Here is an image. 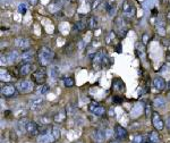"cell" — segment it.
Masks as SVG:
<instances>
[{
  "label": "cell",
  "instance_id": "obj_41",
  "mask_svg": "<svg viewBox=\"0 0 170 143\" xmlns=\"http://www.w3.org/2000/svg\"><path fill=\"white\" fill-rule=\"evenodd\" d=\"M167 59H168V60H170V56H169V57H167Z\"/></svg>",
  "mask_w": 170,
  "mask_h": 143
},
{
  "label": "cell",
  "instance_id": "obj_4",
  "mask_svg": "<svg viewBox=\"0 0 170 143\" xmlns=\"http://www.w3.org/2000/svg\"><path fill=\"white\" fill-rule=\"evenodd\" d=\"M33 88H34V84L31 81H22L17 84V90L21 93H28L33 90Z\"/></svg>",
  "mask_w": 170,
  "mask_h": 143
},
{
  "label": "cell",
  "instance_id": "obj_20",
  "mask_svg": "<svg viewBox=\"0 0 170 143\" xmlns=\"http://www.w3.org/2000/svg\"><path fill=\"white\" fill-rule=\"evenodd\" d=\"M87 26L90 28H95L98 26V18L95 16H91L89 19H87Z\"/></svg>",
  "mask_w": 170,
  "mask_h": 143
},
{
  "label": "cell",
  "instance_id": "obj_5",
  "mask_svg": "<svg viewBox=\"0 0 170 143\" xmlns=\"http://www.w3.org/2000/svg\"><path fill=\"white\" fill-rule=\"evenodd\" d=\"M151 118H152V124H153V126L156 127V130L162 131L164 128V123H163L161 116L158 114L157 111H153V113H152V117Z\"/></svg>",
  "mask_w": 170,
  "mask_h": 143
},
{
  "label": "cell",
  "instance_id": "obj_11",
  "mask_svg": "<svg viewBox=\"0 0 170 143\" xmlns=\"http://www.w3.org/2000/svg\"><path fill=\"white\" fill-rule=\"evenodd\" d=\"M153 85L158 91H163L166 89V82L162 77H156L153 81Z\"/></svg>",
  "mask_w": 170,
  "mask_h": 143
},
{
  "label": "cell",
  "instance_id": "obj_17",
  "mask_svg": "<svg viewBox=\"0 0 170 143\" xmlns=\"http://www.w3.org/2000/svg\"><path fill=\"white\" fill-rule=\"evenodd\" d=\"M149 141H150V143H159L160 136H159V134H158L156 131L150 132V134H149Z\"/></svg>",
  "mask_w": 170,
  "mask_h": 143
},
{
  "label": "cell",
  "instance_id": "obj_18",
  "mask_svg": "<svg viewBox=\"0 0 170 143\" xmlns=\"http://www.w3.org/2000/svg\"><path fill=\"white\" fill-rule=\"evenodd\" d=\"M166 104H167V101H166V99L163 97H158V98L154 99V106L157 108H163L166 106Z\"/></svg>",
  "mask_w": 170,
  "mask_h": 143
},
{
  "label": "cell",
  "instance_id": "obj_29",
  "mask_svg": "<svg viewBox=\"0 0 170 143\" xmlns=\"http://www.w3.org/2000/svg\"><path fill=\"white\" fill-rule=\"evenodd\" d=\"M17 12L19 14H22V15H24V14L26 13V5L25 3H19L18 8H17Z\"/></svg>",
  "mask_w": 170,
  "mask_h": 143
},
{
  "label": "cell",
  "instance_id": "obj_10",
  "mask_svg": "<svg viewBox=\"0 0 170 143\" xmlns=\"http://www.w3.org/2000/svg\"><path fill=\"white\" fill-rule=\"evenodd\" d=\"M105 56V52L103 51V50H99L98 52H95V53H94V57H93V65L102 66V60H103Z\"/></svg>",
  "mask_w": 170,
  "mask_h": 143
},
{
  "label": "cell",
  "instance_id": "obj_37",
  "mask_svg": "<svg viewBox=\"0 0 170 143\" xmlns=\"http://www.w3.org/2000/svg\"><path fill=\"white\" fill-rule=\"evenodd\" d=\"M145 109H146V116L149 117L150 116V113H151V106H146Z\"/></svg>",
  "mask_w": 170,
  "mask_h": 143
},
{
  "label": "cell",
  "instance_id": "obj_1",
  "mask_svg": "<svg viewBox=\"0 0 170 143\" xmlns=\"http://www.w3.org/2000/svg\"><path fill=\"white\" fill-rule=\"evenodd\" d=\"M52 126L51 125H43L40 128V134L36 137V142L38 143H53L56 142V139L52 135L51 132Z\"/></svg>",
  "mask_w": 170,
  "mask_h": 143
},
{
  "label": "cell",
  "instance_id": "obj_3",
  "mask_svg": "<svg viewBox=\"0 0 170 143\" xmlns=\"http://www.w3.org/2000/svg\"><path fill=\"white\" fill-rule=\"evenodd\" d=\"M32 78L35 83L38 84H43L45 78H47V72L44 68H40L38 70H35L33 74H32Z\"/></svg>",
  "mask_w": 170,
  "mask_h": 143
},
{
  "label": "cell",
  "instance_id": "obj_26",
  "mask_svg": "<svg viewBox=\"0 0 170 143\" xmlns=\"http://www.w3.org/2000/svg\"><path fill=\"white\" fill-rule=\"evenodd\" d=\"M86 25H87V21H85V19H81V21H78V22L76 23V28H77L78 31H82V30L85 28V26Z\"/></svg>",
  "mask_w": 170,
  "mask_h": 143
},
{
  "label": "cell",
  "instance_id": "obj_28",
  "mask_svg": "<svg viewBox=\"0 0 170 143\" xmlns=\"http://www.w3.org/2000/svg\"><path fill=\"white\" fill-rule=\"evenodd\" d=\"M65 119V111H60V114H57L54 116V122L57 123H61Z\"/></svg>",
  "mask_w": 170,
  "mask_h": 143
},
{
  "label": "cell",
  "instance_id": "obj_8",
  "mask_svg": "<svg viewBox=\"0 0 170 143\" xmlns=\"http://www.w3.org/2000/svg\"><path fill=\"white\" fill-rule=\"evenodd\" d=\"M15 93H16V88L12 84H7V85L2 86V89H1V94L5 98H12L15 95Z\"/></svg>",
  "mask_w": 170,
  "mask_h": 143
},
{
  "label": "cell",
  "instance_id": "obj_7",
  "mask_svg": "<svg viewBox=\"0 0 170 143\" xmlns=\"http://www.w3.org/2000/svg\"><path fill=\"white\" fill-rule=\"evenodd\" d=\"M123 13L127 17H131L135 14V7L129 0H125L123 2Z\"/></svg>",
  "mask_w": 170,
  "mask_h": 143
},
{
  "label": "cell",
  "instance_id": "obj_40",
  "mask_svg": "<svg viewBox=\"0 0 170 143\" xmlns=\"http://www.w3.org/2000/svg\"><path fill=\"white\" fill-rule=\"evenodd\" d=\"M109 143H119V142H118V141H110Z\"/></svg>",
  "mask_w": 170,
  "mask_h": 143
},
{
  "label": "cell",
  "instance_id": "obj_23",
  "mask_svg": "<svg viewBox=\"0 0 170 143\" xmlns=\"http://www.w3.org/2000/svg\"><path fill=\"white\" fill-rule=\"evenodd\" d=\"M49 85H47V84H42L41 86L39 88V90H38V93L41 94V95H43V94H47L48 92H49Z\"/></svg>",
  "mask_w": 170,
  "mask_h": 143
},
{
  "label": "cell",
  "instance_id": "obj_12",
  "mask_svg": "<svg viewBox=\"0 0 170 143\" xmlns=\"http://www.w3.org/2000/svg\"><path fill=\"white\" fill-rule=\"evenodd\" d=\"M15 44L21 49H27L30 48V40L25 39V38H18L15 41Z\"/></svg>",
  "mask_w": 170,
  "mask_h": 143
},
{
  "label": "cell",
  "instance_id": "obj_33",
  "mask_svg": "<svg viewBox=\"0 0 170 143\" xmlns=\"http://www.w3.org/2000/svg\"><path fill=\"white\" fill-rule=\"evenodd\" d=\"M57 70H58V68H57L56 66H53V67H51V69H50V72H51V73H50V74H51V76H53V77H56V76L58 75V72H57Z\"/></svg>",
  "mask_w": 170,
  "mask_h": 143
},
{
  "label": "cell",
  "instance_id": "obj_25",
  "mask_svg": "<svg viewBox=\"0 0 170 143\" xmlns=\"http://www.w3.org/2000/svg\"><path fill=\"white\" fill-rule=\"evenodd\" d=\"M105 113V107H102V106H99V107L93 111V114L96 115V116H103Z\"/></svg>",
  "mask_w": 170,
  "mask_h": 143
},
{
  "label": "cell",
  "instance_id": "obj_31",
  "mask_svg": "<svg viewBox=\"0 0 170 143\" xmlns=\"http://www.w3.org/2000/svg\"><path fill=\"white\" fill-rule=\"evenodd\" d=\"M102 0H92V3H91V8L92 9H96L100 5H101Z\"/></svg>",
  "mask_w": 170,
  "mask_h": 143
},
{
  "label": "cell",
  "instance_id": "obj_6",
  "mask_svg": "<svg viewBox=\"0 0 170 143\" xmlns=\"http://www.w3.org/2000/svg\"><path fill=\"white\" fill-rule=\"evenodd\" d=\"M25 130H26V132L31 136L39 135L40 134V126L35 122H27L26 125H25Z\"/></svg>",
  "mask_w": 170,
  "mask_h": 143
},
{
  "label": "cell",
  "instance_id": "obj_35",
  "mask_svg": "<svg viewBox=\"0 0 170 143\" xmlns=\"http://www.w3.org/2000/svg\"><path fill=\"white\" fill-rule=\"evenodd\" d=\"M27 2L31 5V6H36L39 3V0H27Z\"/></svg>",
  "mask_w": 170,
  "mask_h": 143
},
{
  "label": "cell",
  "instance_id": "obj_14",
  "mask_svg": "<svg viewBox=\"0 0 170 143\" xmlns=\"http://www.w3.org/2000/svg\"><path fill=\"white\" fill-rule=\"evenodd\" d=\"M32 68H33L32 64H24V65H22L21 68H19V75L26 76V75H28L32 72Z\"/></svg>",
  "mask_w": 170,
  "mask_h": 143
},
{
  "label": "cell",
  "instance_id": "obj_34",
  "mask_svg": "<svg viewBox=\"0 0 170 143\" xmlns=\"http://www.w3.org/2000/svg\"><path fill=\"white\" fill-rule=\"evenodd\" d=\"M8 63V59H7V56H5L3 53L1 55V65H5Z\"/></svg>",
  "mask_w": 170,
  "mask_h": 143
},
{
  "label": "cell",
  "instance_id": "obj_9",
  "mask_svg": "<svg viewBox=\"0 0 170 143\" xmlns=\"http://www.w3.org/2000/svg\"><path fill=\"white\" fill-rule=\"evenodd\" d=\"M115 134H116V137H117L118 140H125L128 136L127 131L125 130L123 126H120V125H117L115 127Z\"/></svg>",
  "mask_w": 170,
  "mask_h": 143
},
{
  "label": "cell",
  "instance_id": "obj_38",
  "mask_svg": "<svg viewBox=\"0 0 170 143\" xmlns=\"http://www.w3.org/2000/svg\"><path fill=\"white\" fill-rule=\"evenodd\" d=\"M167 127L170 130V118H168V122H167Z\"/></svg>",
  "mask_w": 170,
  "mask_h": 143
},
{
  "label": "cell",
  "instance_id": "obj_15",
  "mask_svg": "<svg viewBox=\"0 0 170 143\" xmlns=\"http://www.w3.org/2000/svg\"><path fill=\"white\" fill-rule=\"evenodd\" d=\"M33 58H34V53L33 52L31 51L24 52L22 55V63H23V65L24 64H31V61L33 60Z\"/></svg>",
  "mask_w": 170,
  "mask_h": 143
},
{
  "label": "cell",
  "instance_id": "obj_27",
  "mask_svg": "<svg viewBox=\"0 0 170 143\" xmlns=\"http://www.w3.org/2000/svg\"><path fill=\"white\" fill-rule=\"evenodd\" d=\"M64 84H65L66 88H72V86L75 84L74 77H66L65 79H64Z\"/></svg>",
  "mask_w": 170,
  "mask_h": 143
},
{
  "label": "cell",
  "instance_id": "obj_16",
  "mask_svg": "<svg viewBox=\"0 0 170 143\" xmlns=\"http://www.w3.org/2000/svg\"><path fill=\"white\" fill-rule=\"evenodd\" d=\"M94 139L98 142H102L105 139V131L103 130H96L94 132Z\"/></svg>",
  "mask_w": 170,
  "mask_h": 143
},
{
  "label": "cell",
  "instance_id": "obj_24",
  "mask_svg": "<svg viewBox=\"0 0 170 143\" xmlns=\"http://www.w3.org/2000/svg\"><path fill=\"white\" fill-rule=\"evenodd\" d=\"M0 77H1V81H9V79H10V76H9L8 70L1 69V70H0Z\"/></svg>",
  "mask_w": 170,
  "mask_h": 143
},
{
  "label": "cell",
  "instance_id": "obj_19",
  "mask_svg": "<svg viewBox=\"0 0 170 143\" xmlns=\"http://www.w3.org/2000/svg\"><path fill=\"white\" fill-rule=\"evenodd\" d=\"M19 53L17 51H10L9 53H7V59H8V63H15L18 58Z\"/></svg>",
  "mask_w": 170,
  "mask_h": 143
},
{
  "label": "cell",
  "instance_id": "obj_36",
  "mask_svg": "<svg viewBox=\"0 0 170 143\" xmlns=\"http://www.w3.org/2000/svg\"><path fill=\"white\" fill-rule=\"evenodd\" d=\"M121 101H123V99L120 97H114V102L115 104H120Z\"/></svg>",
  "mask_w": 170,
  "mask_h": 143
},
{
  "label": "cell",
  "instance_id": "obj_2",
  "mask_svg": "<svg viewBox=\"0 0 170 143\" xmlns=\"http://www.w3.org/2000/svg\"><path fill=\"white\" fill-rule=\"evenodd\" d=\"M54 53L48 47H42L39 50V61L41 66H48L52 61Z\"/></svg>",
  "mask_w": 170,
  "mask_h": 143
},
{
  "label": "cell",
  "instance_id": "obj_13",
  "mask_svg": "<svg viewBox=\"0 0 170 143\" xmlns=\"http://www.w3.org/2000/svg\"><path fill=\"white\" fill-rule=\"evenodd\" d=\"M43 104V99L42 98H34L30 101V108L32 110H38L40 107Z\"/></svg>",
  "mask_w": 170,
  "mask_h": 143
},
{
  "label": "cell",
  "instance_id": "obj_22",
  "mask_svg": "<svg viewBox=\"0 0 170 143\" xmlns=\"http://www.w3.org/2000/svg\"><path fill=\"white\" fill-rule=\"evenodd\" d=\"M131 141L134 143H144V136L142 134H135L131 136Z\"/></svg>",
  "mask_w": 170,
  "mask_h": 143
},
{
  "label": "cell",
  "instance_id": "obj_39",
  "mask_svg": "<svg viewBox=\"0 0 170 143\" xmlns=\"http://www.w3.org/2000/svg\"><path fill=\"white\" fill-rule=\"evenodd\" d=\"M110 115H115V110H114L112 108L110 109Z\"/></svg>",
  "mask_w": 170,
  "mask_h": 143
},
{
  "label": "cell",
  "instance_id": "obj_30",
  "mask_svg": "<svg viewBox=\"0 0 170 143\" xmlns=\"http://www.w3.org/2000/svg\"><path fill=\"white\" fill-rule=\"evenodd\" d=\"M114 88L117 89V90H121L124 88V84L120 82V79H115L114 81Z\"/></svg>",
  "mask_w": 170,
  "mask_h": 143
},
{
  "label": "cell",
  "instance_id": "obj_21",
  "mask_svg": "<svg viewBox=\"0 0 170 143\" xmlns=\"http://www.w3.org/2000/svg\"><path fill=\"white\" fill-rule=\"evenodd\" d=\"M51 132H52V135L54 136L56 141H58V140L60 139V135H61V132H60V130H59V127H58V126H52Z\"/></svg>",
  "mask_w": 170,
  "mask_h": 143
},
{
  "label": "cell",
  "instance_id": "obj_42",
  "mask_svg": "<svg viewBox=\"0 0 170 143\" xmlns=\"http://www.w3.org/2000/svg\"><path fill=\"white\" fill-rule=\"evenodd\" d=\"M168 89H170V83H169V85H168Z\"/></svg>",
  "mask_w": 170,
  "mask_h": 143
},
{
  "label": "cell",
  "instance_id": "obj_32",
  "mask_svg": "<svg viewBox=\"0 0 170 143\" xmlns=\"http://www.w3.org/2000/svg\"><path fill=\"white\" fill-rule=\"evenodd\" d=\"M99 106H100V104H98V102H94V101H93V102H91V104H89V109H90V111L93 113V111H94V110H95Z\"/></svg>",
  "mask_w": 170,
  "mask_h": 143
}]
</instances>
